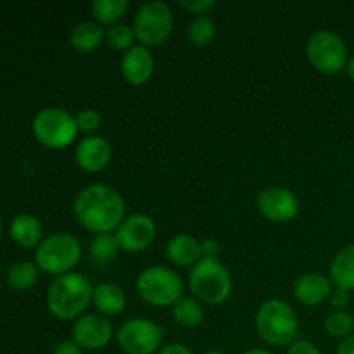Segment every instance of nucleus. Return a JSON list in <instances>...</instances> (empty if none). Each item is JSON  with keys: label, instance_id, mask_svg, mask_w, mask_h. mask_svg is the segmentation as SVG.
<instances>
[{"label": "nucleus", "instance_id": "f257e3e1", "mask_svg": "<svg viewBox=\"0 0 354 354\" xmlns=\"http://www.w3.org/2000/svg\"><path fill=\"white\" fill-rule=\"evenodd\" d=\"M76 221L92 234H114L127 218V204L114 187L93 183L80 190L73 203Z\"/></svg>", "mask_w": 354, "mask_h": 354}, {"label": "nucleus", "instance_id": "f03ea898", "mask_svg": "<svg viewBox=\"0 0 354 354\" xmlns=\"http://www.w3.org/2000/svg\"><path fill=\"white\" fill-rule=\"evenodd\" d=\"M93 286L78 272L55 277L47 290V308L57 320H78L92 304Z\"/></svg>", "mask_w": 354, "mask_h": 354}, {"label": "nucleus", "instance_id": "7ed1b4c3", "mask_svg": "<svg viewBox=\"0 0 354 354\" xmlns=\"http://www.w3.org/2000/svg\"><path fill=\"white\" fill-rule=\"evenodd\" d=\"M254 327L256 334L265 344L283 348L296 341L299 320L289 303L282 299H268L259 306Z\"/></svg>", "mask_w": 354, "mask_h": 354}, {"label": "nucleus", "instance_id": "20e7f679", "mask_svg": "<svg viewBox=\"0 0 354 354\" xmlns=\"http://www.w3.org/2000/svg\"><path fill=\"white\" fill-rule=\"evenodd\" d=\"M189 289L203 306H220L230 297L234 280L220 259H201L189 273Z\"/></svg>", "mask_w": 354, "mask_h": 354}, {"label": "nucleus", "instance_id": "39448f33", "mask_svg": "<svg viewBox=\"0 0 354 354\" xmlns=\"http://www.w3.org/2000/svg\"><path fill=\"white\" fill-rule=\"evenodd\" d=\"M82 254V244L75 235L57 232L45 237L35 249V265L40 272L61 277L71 273L78 266Z\"/></svg>", "mask_w": 354, "mask_h": 354}, {"label": "nucleus", "instance_id": "423d86ee", "mask_svg": "<svg viewBox=\"0 0 354 354\" xmlns=\"http://www.w3.org/2000/svg\"><path fill=\"white\" fill-rule=\"evenodd\" d=\"M137 292L154 308H173L183 297V280L168 266H149L137 277Z\"/></svg>", "mask_w": 354, "mask_h": 354}, {"label": "nucleus", "instance_id": "0eeeda50", "mask_svg": "<svg viewBox=\"0 0 354 354\" xmlns=\"http://www.w3.org/2000/svg\"><path fill=\"white\" fill-rule=\"evenodd\" d=\"M131 26L138 44L147 48L161 47L171 37L175 17L168 3L151 0L138 7Z\"/></svg>", "mask_w": 354, "mask_h": 354}, {"label": "nucleus", "instance_id": "6e6552de", "mask_svg": "<svg viewBox=\"0 0 354 354\" xmlns=\"http://www.w3.org/2000/svg\"><path fill=\"white\" fill-rule=\"evenodd\" d=\"M306 55L318 73L327 76L339 75L349 61L346 41L330 30H318L306 41Z\"/></svg>", "mask_w": 354, "mask_h": 354}, {"label": "nucleus", "instance_id": "1a4fd4ad", "mask_svg": "<svg viewBox=\"0 0 354 354\" xmlns=\"http://www.w3.org/2000/svg\"><path fill=\"white\" fill-rule=\"evenodd\" d=\"M80 130L75 116L61 107H47L33 120V135L47 149H66L75 144Z\"/></svg>", "mask_w": 354, "mask_h": 354}, {"label": "nucleus", "instance_id": "9d476101", "mask_svg": "<svg viewBox=\"0 0 354 354\" xmlns=\"http://www.w3.org/2000/svg\"><path fill=\"white\" fill-rule=\"evenodd\" d=\"M166 330L149 318H131L116 332L118 348L124 354H158Z\"/></svg>", "mask_w": 354, "mask_h": 354}, {"label": "nucleus", "instance_id": "9b49d317", "mask_svg": "<svg viewBox=\"0 0 354 354\" xmlns=\"http://www.w3.org/2000/svg\"><path fill=\"white\" fill-rule=\"evenodd\" d=\"M256 207L263 218L273 223H289L301 211L299 197L286 187H266L256 197Z\"/></svg>", "mask_w": 354, "mask_h": 354}, {"label": "nucleus", "instance_id": "f8f14e48", "mask_svg": "<svg viewBox=\"0 0 354 354\" xmlns=\"http://www.w3.org/2000/svg\"><path fill=\"white\" fill-rule=\"evenodd\" d=\"M118 242L121 245V251L124 252H144L154 244L158 237V227L151 216L144 213L130 214L124 218L116 232Z\"/></svg>", "mask_w": 354, "mask_h": 354}, {"label": "nucleus", "instance_id": "ddd939ff", "mask_svg": "<svg viewBox=\"0 0 354 354\" xmlns=\"http://www.w3.org/2000/svg\"><path fill=\"white\" fill-rule=\"evenodd\" d=\"M114 328L109 318L99 313H85L75 320L73 325V341L83 351H100L113 341Z\"/></svg>", "mask_w": 354, "mask_h": 354}, {"label": "nucleus", "instance_id": "4468645a", "mask_svg": "<svg viewBox=\"0 0 354 354\" xmlns=\"http://www.w3.org/2000/svg\"><path fill=\"white\" fill-rule=\"evenodd\" d=\"M113 145L100 135H88L82 138L75 149V161L80 169L86 173H100L111 165Z\"/></svg>", "mask_w": 354, "mask_h": 354}, {"label": "nucleus", "instance_id": "2eb2a0df", "mask_svg": "<svg viewBox=\"0 0 354 354\" xmlns=\"http://www.w3.org/2000/svg\"><path fill=\"white\" fill-rule=\"evenodd\" d=\"M154 55L151 48L137 44L121 57V75L131 86H142L154 75Z\"/></svg>", "mask_w": 354, "mask_h": 354}, {"label": "nucleus", "instance_id": "dca6fc26", "mask_svg": "<svg viewBox=\"0 0 354 354\" xmlns=\"http://www.w3.org/2000/svg\"><path fill=\"white\" fill-rule=\"evenodd\" d=\"M292 292L297 303H301L303 306H320L330 297L332 282L322 273H306L296 280Z\"/></svg>", "mask_w": 354, "mask_h": 354}, {"label": "nucleus", "instance_id": "f3484780", "mask_svg": "<svg viewBox=\"0 0 354 354\" xmlns=\"http://www.w3.org/2000/svg\"><path fill=\"white\" fill-rule=\"evenodd\" d=\"M166 258L178 268H192L203 259V249L201 242L192 235L178 234L171 237L166 244Z\"/></svg>", "mask_w": 354, "mask_h": 354}, {"label": "nucleus", "instance_id": "a211bd4d", "mask_svg": "<svg viewBox=\"0 0 354 354\" xmlns=\"http://www.w3.org/2000/svg\"><path fill=\"white\" fill-rule=\"evenodd\" d=\"M92 306L95 308V313L102 315V317H118L127 308V294L116 283L102 282L93 287Z\"/></svg>", "mask_w": 354, "mask_h": 354}, {"label": "nucleus", "instance_id": "6ab92c4d", "mask_svg": "<svg viewBox=\"0 0 354 354\" xmlns=\"http://www.w3.org/2000/svg\"><path fill=\"white\" fill-rule=\"evenodd\" d=\"M10 237L24 249H37L44 241V225L33 214H17L10 223Z\"/></svg>", "mask_w": 354, "mask_h": 354}, {"label": "nucleus", "instance_id": "aec40b11", "mask_svg": "<svg viewBox=\"0 0 354 354\" xmlns=\"http://www.w3.org/2000/svg\"><path fill=\"white\" fill-rule=\"evenodd\" d=\"M69 44L76 52L88 54L106 44V30L95 21H82L69 33Z\"/></svg>", "mask_w": 354, "mask_h": 354}, {"label": "nucleus", "instance_id": "412c9836", "mask_svg": "<svg viewBox=\"0 0 354 354\" xmlns=\"http://www.w3.org/2000/svg\"><path fill=\"white\" fill-rule=\"evenodd\" d=\"M330 282L335 287L354 290V244L346 245L330 263Z\"/></svg>", "mask_w": 354, "mask_h": 354}, {"label": "nucleus", "instance_id": "4be33fe9", "mask_svg": "<svg viewBox=\"0 0 354 354\" xmlns=\"http://www.w3.org/2000/svg\"><path fill=\"white\" fill-rule=\"evenodd\" d=\"M128 9H130V2L128 0H95L90 6L93 21L104 28H111L114 24L121 23V19L128 12Z\"/></svg>", "mask_w": 354, "mask_h": 354}, {"label": "nucleus", "instance_id": "5701e85b", "mask_svg": "<svg viewBox=\"0 0 354 354\" xmlns=\"http://www.w3.org/2000/svg\"><path fill=\"white\" fill-rule=\"evenodd\" d=\"M173 320L183 328H196L204 322V306L194 297H182L171 308Z\"/></svg>", "mask_w": 354, "mask_h": 354}, {"label": "nucleus", "instance_id": "b1692460", "mask_svg": "<svg viewBox=\"0 0 354 354\" xmlns=\"http://www.w3.org/2000/svg\"><path fill=\"white\" fill-rule=\"evenodd\" d=\"M218 33L216 23L211 16H196L187 26V38L196 47H207L214 41Z\"/></svg>", "mask_w": 354, "mask_h": 354}, {"label": "nucleus", "instance_id": "393cba45", "mask_svg": "<svg viewBox=\"0 0 354 354\" xmlns=\"http://www.w3.org/2000/svg\"><path fill=\"white\" fill-rule=\"evenodd\" d=\"M38 266L31 261H17L7 270V283L14 290H30L38 282Z\"/></svg>", "mask_w": 354, "mask_h": 354}, {"label": "nucleus", "instance_id": "a878e982", "mask_svg": "<svg viewBox=\"0 0 354 354\" xmlns=\"http://www.w3.org/2000/svg\"><path fill=\"white\" fill-rule=\"evenodd\" d=\"M121 251V245L118 242L116 234H102L93 237V241L90 242V254L93 259L100 263L113 261Z\"/></svg>", "mask_w": 354, "mask_h": 354}, {"label": "nucleus", "instance_id": "bb28decb", "mask_svg": "<svg viewBox=\"0 0 354 354\" xmlns=\"http://www.w3.org/2000/svg\"><path fill=\"white\" fill-rule=\"evenodd\" d=\"M135 41H137V37H135L133 26H130V24L118 23L106 30V44L113 50H130L131 47H135Z\"/></svg>", "mask_w": 354, "mask_h": 354}, {"label": "nucleus", "instance_id": "cd10ccee", "mask_svg": "<svg viewBox=\"0 0 354 354\" xmlns=\"http://www.w3.org/2000/svg\"><path fill=\"white\" fill-rule=\"evenodd\" d=\"M325 332L334 339H346L354 330V317L348 311H334L325 318Z\"/></svg>", "mask_w": 354, "mask_h": 354}, {"label": "nucleus", "instance_id": "c85d7f7f", "mask_svg": "<svg viewBox=\"0 0 354 354\" xmlns=\"http://www.w3.org/2000/svg\"><path fill=\"white\" fill-rule=\"evenodd\" d=\"M76 124H78V130L82 133L95 135V131L99 130L100 124H102V116H100L99 111L95 109H83L78 114H75Z\"/></svg>", "mask_w": 354, "mask_h": 354}, {"label": "nucleus", "instance_id": "c756f323", "mask_svg": "<svg viewBox=\"0 0 354 354\" xmlns=\"http://www.w3.org/2000/svg\"><path fill=\"white\" fill-rule=\"evenodd\" d=\"M180 6H182L183 10H187L189 14H194L196 16H206L216 2L214 0H180Z\"/></svg>", "mask_w": 354, "mask_h": 354}, {"label": "nucleus", "instance_id": "7c9ffc66", "mask_svg": "<svg viewBox=\"0 0 354 354\" xmlns=\"http://www.w3.org/2000/svg\"><path fill=\"white\" fill-rule=\"evenodd\" d=\"M328 303H330L332 308H335V311H344V308H348L349 303H351V292L341 289V287H335V289H332Z\"/></svg>", "mask_w": 354, "mask_h": 354}, {"label": "nucleus", "instance_id": "2f4dec72", "mask_svg": "<svg viewBox=\"0 0 354 354\" xmlns=\"http://www.w3.org/2000/svg\"><path fill=\"white\" fill-rule=\"evenodd\" d=\"M287 354H322L320 349L310 341H294L287 349Z\"/></svg>", "mask_w": 354, "mask_h": 354}, {"label": "nucleus", "instance_id": "473e14b6", "mask_svg": "<svg viewBox=\"0 0 354 354\" xmlns=\"http://www.w3.org/2000/svg\"><path fill=\"white\" fill-rule=\"evenodd\" d=\"M201 249H203V259H220V242L214 239H206L201 242Z\"/></svg>", "mask_w": 354, "mask_h": 354}, {"label": "nucleus", "instance_id": "72a5a7b5", "mask_svg": "<svg viewBox=\"0 0 354 354\" xmlns=\"http://www.w3.org/2000/svg\"><path fill=\"white\" fill-rule=\"evenodd\" d=\"M52 354H83V349L80 348L73 339H69V341L59 342V344L54 348V353Z\"/></svg>", "mask_w": 354, "mask_h": 354}, {"label": "nucleus", "instance_id": "f704fd0d", "mask_svg": "<svg viewBox=\"0 0 354 354\" xmlns=\"http://www.w3.org/2000/svg\"><path fill=\"white\" fill-rule=\"evenodd\" d=\"M158 354H194V353L190 351L185 344H180V342H171V344H168V346H162V348L158 351Z\"/></svg>", "mask_w": 354, "mask_h": 354}, {"label": "nucleus", "instance_id": "c9c22d12", "mask_svg": "<svg viewBox=\"0 0 354 354\" xmlns=\"http://www.w3.org/2000/svg\"><path fill=\"white\" fill-rule=\"evenodd\" d=\"M337 354H354V334L339 342Z\"/></svg>", "mask_w": 354, "mask_h": 354}, {"label": "nucleus", "instance_id": "e433bc0d", "mask_svg": "<svg viewBox=\"0 0 354 354\" xmlns=\"http://www.w3.org/2000/svg\"><path fill=\"white\" fill-rule=\"evenodd\" d=\"M346 73H348V76L349 78L353 80L354 82V55H351V57H349V61H348V66H346V69H344Z\"/></svg>", "mask_w": 354, "mask_h": 354}, {"label": "nucleus", "instance_id": "4c0bfd02", "mask_svg": "<svg viewBox=\"0 0 354 354\" xmlns=\"http://www.w3.org/2000/svg\"><path fill=\"white\" fill-rule=\"evenodd\" d=\"M242 354H273L272 351H268V349H261V348H254V349H248L245 353Z\"/></svg>", "mask_w": 354, "mask_h": 354}, {"label": "nucleus", "instance_id": "58836bf2", "mask_svg": "<svg viewBox=\"0 0 354 354\" xmlns=\"http://www.w3.org/2000/svg\"><path fill=\"white\" fill-rule=\"evenodd\" d=\"M204 354H227V353H223V351H207V353H204Z\"/></svg>", "mask_w": 354, "mask_h": 354}, {"label": "nucleus", "instance_id": "ea45409f", "mask_svg": "<svg viewBox=\"0 0 354 354\" xmlns=\"http://www.w3.org/2000/svg\"><path fill=\"white\" fill-rule=\"evenodd\" d=\"M2 230H3V228H2V221H0V239H2Z\"/></svg>", "mask_w": 354, "mask_h": 354}]
</instances>
